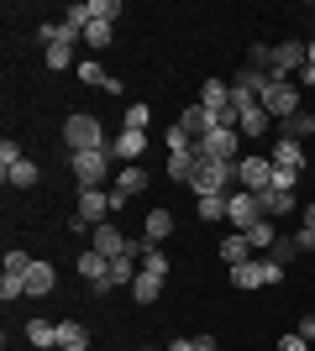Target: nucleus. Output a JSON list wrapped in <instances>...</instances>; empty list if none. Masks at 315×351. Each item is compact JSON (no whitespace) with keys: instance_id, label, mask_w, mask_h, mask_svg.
<instances>
[{"instance_id":"nucleus-1","label":"nucleus","mask_w":315,"mask_h":351,"mask_svg":"<svg viewBox=\"0 0 315 351\" xmlns=\"http://www.w3.org/2000/svg\"><path fill=\"white\" fill-rule=\"evenodd\" d=\"M237 184V162H195V178H189V189L200 199H226V189Z\"/></svg>"},{"instance_id":"nucleus-2","label":"nucleus","mask_w":315,"mask_h":351,"mask_svg":"<svg viewBox=\"0 0 315 351\" xmlns=\"http://www.w3.org/2000/svg\"><path fill=\"white\" fill-rule=\"evenodd\" d=\"M63 142H69V152H100V147H110L95 116H69L63 121Z\"/></svg>"},{"instance_id":"nucleus-3","label":"nucleus","mask_w":315,"mask_h":351,"mask_svg":"<svg viewBox=\"0 0 315 351\" xmlns=\"http://www.w3.org/2000/svg\"><path fill=\"white\" fill-rule=\"evenodd\" d=\"M69 168H74L79 189H100L105 173H110V147H100V152H69Z\"/></svg>"},{"instance_id":"nucleus-4","label":"nucleus","mask_w":315,"mask_h":351,"mask_svg":"<svg viewBox=\"0 0 315 351\" xmlns=\"http://www.w3.org/2000/svg\"><path fill=\"white\" fill-rule=\"evenodd\" d=\"M263 110H268L273 121H289L294 110H305L300 84H289V79H273V84H268V95H263Z\"/></svg>"},{"instance_id":"nucleus-5","label":"nucleus","mask_w":315,"mask_h":351,"mask_svg":"<svg viewBox=\"0 0 315 351\" xmlns=\"http://www.w3.org/2000/svg\"><path fill=\"white\" fill-rule=\"evenodd\" d=\"M195 158L205 162H242V136L237 132H210L195 142Z\"/></svg>"},{"instance_id":"nucleus-6","label":"nucleus","mask_w":315,"mask_h":351,"mask_svg":"<svg viewBox=\"0 0 315 351\" xmlns=\"http://www.w3.org/2000/svg\"><path fill=\"white\" fill-rule=\"evenodd\" d=\"M226 220H231V226H242V231H253L257 220H263V194H253V189L231 194V199H226Z\"/></svg>"},{"instance_id":"nucleus-7","label":"nucleus","mask_w":315,"mask_h":351,"mask_svg":"<svg viewBox=\"0 0 315 351\" xmlns=\"http://www.w3.org/2000/svg\"><path fill=\"white\" fill-rule=\"evenodd\" d=\"M237 184H242V189H253V194H268L273 189V162L257 158V152H253V158H242L237 162Z\"/></svg>"},{"instance_id":"nucleus-8","label":"nucleus","mask_w":315,"mask_h":351,"mask_svg":"<svg viewBox=\"0 0 315 351\" xmlns=\"http://www.w3.org/2000/svg\"><path fill=\"white\" fill-rule=\"evenodd\" d=\"M142 189H148V168H142V162H126V168L116 173V184H110L105 194H110V205L121 210L126 199H132V194H142Z\"/></svg>"},{"instance_id":"nucleus-9","label":"nucleus","mask_w":315,"mask_h":351,"mask_svg":"<svg viewBox=\"0 0 315 351\" xmlns=\"http://www.w3.org/2000/svg\"><path fill=\"white\" fill-rule=\"evenodd\" d=\"M305 63H310L305 43H279V47H273V63H268V73H273V79H289V73H305Z\"/></svg>"},{"instance_id":"nucleus-10","label":"nucleus","mask_w":315,"mask_h":351,"mask_svg":"<svg viewBox=\"0 0 315 351\" xmlns=\"http://www.w3.org/2000/svg\"><path fill=\"white\" fill-rule=\"evenodd\" d=\"M268 110H263V100H253V105H242V121H237V136H247V142H257V136L268 132Z\"/></svg>"},{"instance_id":"nucleus-11","label":"nucleus","mask_w":315,"mask_h":351,"mask_svg":"<svg viewBox=\"0 0 315 351\" xmlns=\"http://www.w3.org/2000/svg\"><path fill=\"white\" fill-rule=\"evenodd\" d=\"M179 126H184V132H189V136H195V142H200V136H210V132H215V116H210V110H205V105H184V110H179Z\"/></svg>"},{"instance_id":"nucleus-12","label":"nucleus","mask_w":315,"mask_h":351,"mask_svg":"<svg viewBox=\"0 0 315 351\" xmlns=\"http://www.w3.org/2000/svg\"><path fill=\"white\" fill-rule=\"evenodd\" d=\"M110 194H100V189H79V215L90 220V226H105V215H110Z\"/></svg>"},{"instance_id":"nucleus-13","label":"nucleus","mask_w":315,"mask_h":351,"mask_svg":"<svg viewBox=\"0 0 315 351\" xmlns=\"http://www.w3.org/2000/svg\"><path fill=\"white\" fill-rule=\"evenodd\" d=\"M268 162L273 168H294V173H305V142H273V152H268Z\"/></svg>"},{"instance_id":"nucleus-14","label":"nucleus","mask_w":315,"mask_h":351,"mask_svg":"<svg viewBox=\"0 0 315 351\" xmlns=\"http://www.w3.org/2000/svg\"><path fill=\"white\" fill-rule=\"evenodd\" d=\"M79 273L95 283V293H105V283H110V257H100V252L90 247L84 257H79Z\"/></svg>"},{"instance_id":"nucleus-15","label":"nucleus","mask_w":315,"mask_h":351,"mask_svg":"<svg viewBox=\"0 0 315 351\" xmlns=\"http://www.w3.org/2000/svg\"><path fill=\"white\" fill-rule=\"evenodd\" d=\"M53 289H58V273H53V263H32V267H27V293H32V299H47Z\"/></svg>"},{"instance_id":"nucleus-16","label":"nucleus","mask_w":315,"mask_h":351,"mask_svg":"<svg viewBox=\"0 0 315 351\" xmlns=\"http://www.w3.org/2000/svg\"><path fill=\"white\" fill-rule=\"evenodd\" d=\"M279 136H284V142H310L315 136V110H294L289 121H279Z\"/></svg>"},{"instance_id":"nucleus-17","label":"nucleus","mask_w":315,"mask_h":351,"mask_svg":"<svg viewBox=\"0 0 315 351\" xmlns=\"http://www.w3.org/2000/svg\"><path fill=\"white\" fill-rule=\"evenodd\" d=\"M58 351H90V325L84 320H58Z\"/></svg>"},{"instance_id":"nucleus-18","label":"nucleus","mask_w":315,"mask_h":351,"mask_svg":"<svg viewBox=\"0 0 315 351\" xmlns=\"http://www.w3.org/2000/svg\"><path fill=\"white\" fill-rule=\"evenodd\" d=\"M263 273H268V263H263V257H247V263L242 267H231V289H263Z\"/></svg>"},{"instance_id":"nucleus-19","label":"nucleus","mask_w":315,"mask_h":351,"mask_svg":"<svg viewBox=\"0 0 315 351\" xmlns=\"http://www.w3.org/2000/svg\"><path fill=\"white\" fill-rule=\"evenodd\" d=\"M168 236H174V215H168V210H152V215L142 220V241H148V247H163Z\"/></svg>"},{"instance_id":"nucleus-20","label":"nucleus","mask_w":315,"mask_h":351,"mask_svg":"<svg viewBox=\"0 0 315 351\" xmlns=\"http://www.w3.org/2000/svg\"><path fill=\"white\" fill-rule=\"evenodd\" d=\"M195 147H179V152H168V178H174V184H189V178H195Z\"/></svg>"},{"instance_id":"nucleus-21","label":"nucleus","mask_w":315,"mask_h":351,"mask_svg":"<svg viewBox=\"0 0 315 351\" xmlns=\"http://www.w3.org/2000/svg\"><path fill=\"white\" fill-rule=\"evenodd\" d=\"M200 105H205L210 116H215V110H226V105H231V84H221V79H205V84H200Z\"/></svg>"},{"instance_id":"nucleus-22","label":"nucleus","mask_w":315,"mask_h":351,"mask_svg":"<svg viewBox=\"0 0 315 351\" xmlns=\"http://www.w3.org/2000/svg\"><path fill=\"white\" fill-rule=\"evenodd\" d=\"M142 147H148V132H121L116 142H110V158L137 162V158H142Z\"/></svg>"},{"instance_id":"nucleus-23","label":"nucleus","mask_w":315,"mask_h":351,"mask_svg":"<svg viewBox=\"0 0 315 351\" xmlns=\"http://www.w3.org/2000/svg\"><path fill=\"white\" fill-rule=\"evenodd\" d=\"M268 84H273V73H268V69H253V63H247V69L237 73V89H247V95H257V100L268 95Z\"/></svg>"},{"instance_id":"nucleus-24","label":"nucleus","mask_w":315,"mask_h":351,"mask_svg":"<svg viewBox=\"0 0 315 351\" xmlns=\"http://www.w3.org/2000/svg\"><path fill=\"white\" fill-rule=\"evenodd\" d=\"M247 252H253V241H247V231H237V236H221V263L242 267V263H247Z\"/></svg>"},{"instance_id":"nucleus-25","label":"nucleus","mask_w":315,"mask_h":351,"mask_svg":"<svg viewBox=\"0 0 315 351\" xmlns=\"http://www.w3.org/2000/svg\"><path fill=\"white\" fill-rule=\"evenodd\" d=\"M132 299H137V304H158V299H163V278L137 273V278H132Z\"/></svg>"},{"instance_id":"nucleus-26","label":"nucleus","mask_w":315,"mask_h":351,"mask_svg":"<svg viewBox=\"0 0 315 351\" xmlns=\"http://www.w3.org/2000/svg\"><path fill=\"white\" fill-rule=\"evenodd\" d=\"M27 341L37 351H53V346H58V325H53V320H27Z\"/></svg>"},{"instance_id":"nucleus-27","label":"nucleus","mask_w":315,"mask_h":351,"mask_svg":"<svg viewBox=\"0 0 315 351\" xmlns=\"http://www.w3.org/2000/svg\"><path fill=\"white\" fill-rule=\"evenodd\" d=\"M79 79H84V84H100V89H110V95L121 89V79H110V73H105L95 58H84V63H79Z\"/></svg>"},{"instance_id":"nucleus-28","label":"nucleus","mask_w":315,"mask_h":351,"mask_svg":"<svg viewBox=\"0 0 315 351\" xmlns=\"http://www.w3.org/2000/svg\"><path fill=\"white\" fill-rule=\"evenodd\" d=\"M37 178H43V173H37V162H27V158L16 162V168H5V184H11V189H32Z\"/></svg>"},{"instance_id":"nucleus-29","label":"nucleus","mask_w":315,"mask_h":351,"mask_svg":"<svg viewBox=\"0 0 315 351\" xmlns=\"http://www.w3.org/2000/svg\"><path fill=\"white\" fill-rule=\"evenodd\" d=\"M289 210H294V194L289 189H268L263 194V215H289Z\"/></svg>"},{"instance_id":"nucleus-30","label":"nucleus","mask_w":315,"mask_h":351,"mask_svg":"<svg viewBox=\"0 0 315 351\" xmlns=\"http://www.w3.org/2000/svg\"><path fill=\"white\" fill-rule=\"evenodd\" d=\"M84 5H90V21H105V27H116L121 0H84Z\"/></svg>"},{"instance_id":"nucleus-31","label":"nucleus","mask_w":315,"mask_h":351,"mask_svg":"<svg viewBox=\"0 0 315 351\" xmlns=\"http://www.w3.org/2000/svg\"><path fill=\"white\" fill-rule=\"evenodd\" d=\"M110 37H116V27H105V21H90V27H84V43H90L95 53H100V47H110Z\"/></svg>"},{"instance_id":"nucleus-32","label":"nucleus","mask_w":315,"mask_h":351,"mask_svg":"<svg viewBox=\"0 0 315 351\" xmlns=\"http://www.w3.org/2000/svg\"><path fill=\"white\" fill-rule=\"evenodd\" d=\"M32 263H37V257H27L21 247L5 252V273H11V278H27V267H32Z\"/></svg>"},{"instance_id":"nucleus-33","label":"nucleus","mask_w":315,"mask_h":351,"mask_svg":"<svg viewBox=\"0 0 315 351\" xmlns=\"http://www.w3.org/2000/svg\"><path fill=\"white\" fill-rule=\"evenodd\" d=\"M142 273H152V278H168V257L158 247H148L142 252Z\"/></svg>"},{"instance_id":"nucleus-34","label":"nucleus","mask_w":315,"mask_h":351,"mask_svg":"<svg viewBox=\"0 0 315 351\" xmlns=\"http://www.w3.org/2000/svg\"><path fill=\"white\" fill-rule=\"evenodd\" d=\"M226 199H231V194H226ZM226 199H200V220H205V226L226 220Z\"/></svg>"},{"instance_id":"nucleus-35","label":"nucleus","mask_w":315,"mask_h":351,"mask_svg":"<svg viewBox=\"0 0 315 351\" xmlns=\"http://www.w3.org/2000/svg\"><path fill=\"white\" fill-rule=\"evenodd\" d=\"M148 121H152L148 105H126V132H148Z\"/></svg>"},{"instance_id":"nucleus-36","label":"nucleus","mask_w":315,"mask_h":351,"mask_svg":"<svg viewBox=\"0 0 315 351\" xmlns=\"http://www.w3.org/2000/svg\"><path fill=\"white\" fill-rule=\"evenodd\" d=\"M47 69H74V47H47Z\"/></svg>"},{"instance_id":"nucleus-37","label":"nucleus","mask_w":315,"mask_h":351,"mask_svg":"<svg viewBox=\"0 0 315 351\" xmlns=\"http://www.w3.org/2000/svg\"><path fill=\"white\" fill-rule=\"evenodd\" d=\"M63 21H69L74 32H84V27H90V5H84V0H79V5H69V11H63Z\"/></svg>"},{"instance_id":"nucleus-38","label":"nucleus","mask_w":315,"mask_h":351,"mask_svg":"<svg viewBox=\"0 0 315 351\" xmlns=\"http://www.w3.org/2000/svg\"><path fill=\"white\" fill-rule=\"evenodd\" d=\"M247 241H253V247H273L279 236H273V226H268V220H257L253 231H247Z\"/></svg>"},{"instance_id":"nucleus-39","label":"nucleus","mask_w":315,"mask_h":351,"mask_svg":"<svg viewBox=\"0 0 315 351\" xmlns=\"http://www.w3.org/2000/svg\"><path fill=\"white\" fill-rule=\"evenodd\" d=\"M168 351H221V346H215V336H195V341H174Z\"/></svg>"},{"instance_id":"nucleus-40","label":"nucleus","mask_w":315,"mask_h":351,"mask_svg":"<svg viewBox=\"0 0 315 351\" xmlns=\"http://www.w3.org/2000/svg\"><path fill=\"white\" fill-rule=\"evenodd\" d=\"M21 293H27V278H11V273L0 278V299H5V304H11V299H21Z\"/></svg>"},{"instance_id":"nucleus-41","label":"nucleus","mask_w":315,"mask_h":351,"mask_svg":"<svg viewBox=\"0 0 315 351\" xmlns=\"http://www.w3.org/2000/svg\"><path fill=\"white\" fill-rule=\"evenodd\" d=\"M294 252H300V241H273V263L289 267V263H294Z\"/></svg>"},{"instance_id":"nucleus-42","label":"nucleus","mask_w":315,"mask_h":351,"mask_svg":"<svg viewBox=\"0 0 315 351\" xmlns=\"http://www.w3.org/2000/svg\"><path fill=\"white\" fill-rule=\"evenodd\" d=\"M294 184H300L294 168H273V189H289V194H294Z\"/></svg>"},{"instance_id":"nucleus-43","label":"nucleus","mask_w":315,"mask_h":351,"mask_svg":"<svg viewBox=\"0 0 315 351\" xmlns=\"http://www.w3.org/2000/svg\"><path fill=\"white\" fill-rule=\"evenodd\" d=\"M16 162H21V147H16V142H0V168H16Z\"/></svg>"},{"instance_id":"nucleus-44","label":"nucleus","mask_w":315,"mask_h":351,"mask_svg":"<svg viewBox=\"0 0 315 351\" xmlns=\"http://www.w3.org/2000/svg\"><path fill=\"white\" fill-rule=\"evenodd\" d=\"M279 351H305V336H300V330H294V336H284V341H279Z\"/></svg>"},{"instance_id":"nucleus-45","label":"nucleus","mask_w":315,"mask_h":351,"mask_svg":"<svg viewBox=\"0 0 315 351\" xmlns=\"http://www.w3.org/2000/svg\"><path fill=\"white\" fill-rule=\"evenodd\" d=\"M300 336H305V341L315 346V315H305V320H300Z\"/></svg>"},{"instance_id":"nucleus-46","label":"nucleus","mask_w":315,"mask_h":351,"mask_svg":"<svg viewBox=\"0 0 315 351\" xmlns=\"http://www.w3.org/2000/svg\"><path fill=\"white\" fill-rule=\"evenodd\" d=\"M300 231H315V205H305V226Z\"/></svg>"},{"instance_id":"nucleus-47","label":"nucleus","mask_w":315,"mask_h":351,"mask_svg":"<svg viewBox=\"0 0 315 351\" xmlns=\"http://www.w3.org/2000/svg\"><path fill=\"white\" fill-rule=\"evenodd\" d=\"M305 53H310V63H315V37H310V43H305Z\"/></svg>"},{"instance_id":"nucleus-48","label":"nucleus","mask_w":315,"mask_h":351,"mask_svg":"<svg viewBox=\"0 0 315 351\" xmlns=\"http://www.w3.org/2000/svg\"><path fill=\"white\" fill-rule=\"evenodd\" d=\"M310 110H315V95H310Z\"/></svg>"},{"instance_id":"nucleus-49","label":"nucleus","mask_w":315,"mask_h":351,"mask_svg":"<svg viewBox=\"0 0 315 351\" xmlns=\"http://www.w3.org/2000/svg\"><path fill=\"white\" fill-rule=\"evenodd\" d=\"M53 351H58V346H53Z\"/></svg>"}]
</instances>
